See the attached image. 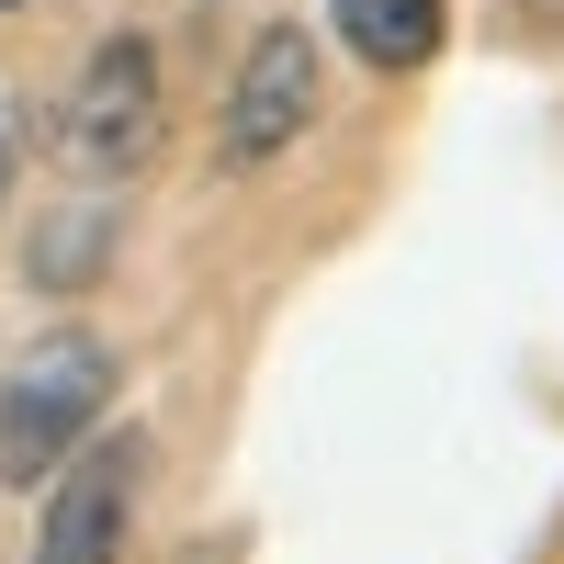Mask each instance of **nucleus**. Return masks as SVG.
<instances>
[{
	"label": "nucleus",
	"mask_w": 564,
	"mask_h": 564,
	"mask_svg": "<svg viewBox=\"0 0 564 564\" xmlns=\"http://www.w3.org/2000/svg\"><path fill=\"white\" fill-rule=\"evenodd\" d=\"M102 406H113V350L90 339V327L34 339L12 372H0V486H45L90 430H102Z\"/></svg>",
	"instance_id": "f257e3e1"
},
{
	"label": "nucleus",
	"mask_w": 564,
	"mask_h": 564,
	"mask_svg": "<svg viewBox=\"0 0 564 564\" xmlns=\"http://www.w3.org/2000/svg\"><path fill=\"white\" fill-rule=\"evenodd\" d=\"M159 124H170V90H159V45L148 34H102L90 68L68 79L57 102V159L79 181H124L159 159Z\"/></svg>",
	"instance_id": "f03ea898"
},
{
	"label": "nucleus",
	"mask_w": 564,
	"mask_h": 564,
	"mask_svg": "<svg viewBox=\"0 0 564 564\" xmlns=\"http://www.w3.org/2000/svg\"><path fill=\"white\" fill-rule=\"evenodd\" d=\"M45 531H34V564H124V531H135V486H148V441L135 430H90L57 475H45Z\"/></svg>",
	"instance_id": "7ed1b4c3"
},
{
	"label": "nucleus",
	"mask_w": 564,
	"mask_h": 564,
	"mask_svg": "<svg viewBox=\"0 0 564 564\" xmlns=\"http://www.w3.org/2000/svg\"><path fill=\"white\" fill-rule=\"evenodd\" d=\"M226 170H271L282 148H305V124H316V34L305 23H260L249 34V57L238 79H226Z\"/></svg>",
	"instance_id": "20e7f679"
},
{
	"label": "nucleus",
	"mask_w": 564,
	"mask_h": 564,
	"mask_svg": "<svg viewBox=\"0 0 564 564\" xmlns=\"http://www.w3.org/2000/svg\"><path fill=\"white\" fill-rule=\"evenodd\" d=\"M327 34L361 68H430L452 45V0H327Z\"/></svg>",
	"instance_id": "39448f33"
},
{
	"label": "nucleus",
	"mask_w": 564,
	"mask_h": 564,
	"mask_svg": "<svg viewBox=\"0 0 564 564\" xmlns=\"http://www.w3.org/2000/svg\"><path fill=\"white\" fill-rule=\"evenodd\" d=\"M113 249H124V215L113 204H57V215L34 226L23 271H34V294H79V282L113 271Z\"/></svg>",
	"instance_id": "423d86ee"
},
{
	"label": "nucleus",
	"mask_w": 564,
	"mask_h": 564,
	"mask_svg": "<svg viewBox=\"0 0 564 564\" xmlns=\"http://www.w3.org/2000/svg\"><path fill=\"white\" fill-rule=\"evenodd\" d=\"M12 181H23V102H0V204H12Z\"/></svg>",
	"instance_id": "0eeeda50"
},
{
	"label": "nucleus",
	"mask_w": 564,
	"mask_h": 564,
	"mask_svg": "<svg viewBox=\"0 0 564 564\" xmlns=\"http://www.w3.org/2000/svg\"><path fill=\"white\" fill-rule=\"evenodd\" d=\"M181 564H238V542H193V553H181Z\"/></svg>",
	"instance_id": "6e6552de"
},
{
	"label": "nucleus",
	"mask_w": 564,
	"mask_h": 564,
	"mask_svg": "<svg viewBox=\"0 0 564 564\" xmlns=\"http://www.w3.org/2000/svg\"><path fill=\"white\" fill-rule=\"evenodd\" d=\"M0 12H23V0H0Z\"/></svg>",
	"instance_id": "1a4fd4ad"
}]
</instances>
